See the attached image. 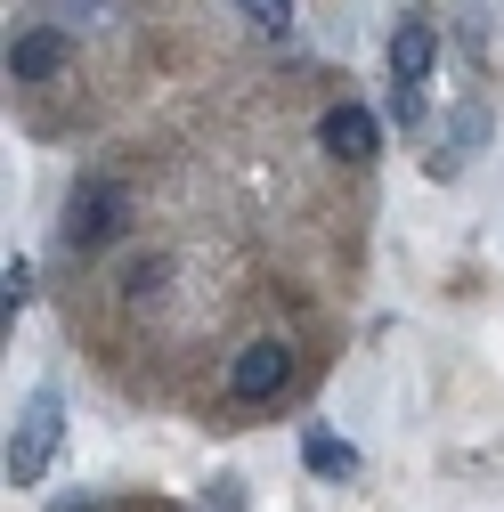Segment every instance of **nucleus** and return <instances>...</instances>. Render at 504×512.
<instances>
[{
  "mask_svg": "<svg viewBox=\"0 0 504 512\" xmlns=\"http://www.w3.org/2000/svg\"><path fill=\"white\" fill-rule=\"evenodd\" d=\"M431 49H439V33L423 17H399V33H391V90H423L431 82Z\"/></svg>",
  "mask_w": 504,
  "mask_h": 512,
  "instance_id": "nucleus-5",
  "label": "nucleus"
},
{
  "mask_svg": "<svg viewBox=\"0 0 504 512\" xmlns=\"http://www.w3.org/2000/svg\"><path fill=\"white\" fill-rule=\"evenodd\" d=\"M57 66H66V33L33 25V33H17V41H9V82H49Z\"/></svg>",
  "mask_w": 504,
  "mask_h": 512,
  "instance_id": "nucleus-6",
  "label": "nucleus"
},
{
  "mask_svg": "<svg viewBox=\"0 0 504 512\" xmlns=\"http://www.w3.org/2000/svg\"><path fill=\"white\" fill-rule=\"evenodd\" d=\"M318 147H326V155H342V163H374L383 131H374V114H366V106H334V114L318 122Z\"/></svg>",
  "mask_w": 504,
  "mask_h": 512,
  "instance_id": "nucleus-4",
  "label": "nucleus"
},
{
  "mask_svg": "<svg viewBox=\"0 0 504 512\" xmlns=\"http://www.w3.org/2000/svg\"><path fill=\"white\" fill-rule=\"evenodd\" d=\"M301 464L318 472V480H350V472H358V447L334 439V431H309V439H301Z\"/></svg>",
  "mask_w": 504,
  "mask_h": 512,
  "instance_id": "nucleus-8",
  "label": "nucleus"
},
{
  "mask_svg": "<svg viewBox=\"0 0 504 512\" xmlns=\"http://www.w3.org/2000/svg\"><path fill=\"white\" fill-rule=\"evenodd\" d=\"M25 301H33V261H9V269H0V309L17 317Z\"/></svg>",
  "mask_w": 504,
  "mask_h": 512,
  "instance_id": "nucleus-9",
  "label": "nucleus"
},
{
  "mask_svg": "<svg viewBox=\"0 0 504 512\" xmlns=\"http://www.w3.org/2000/svg\"><path fill=\"white\" fill-rule=\"evenodd\" d=\"M391 114H399V131H423V114H431V90H391Z\"/></svg>",
  "mask_w": 504,
  "mask_h": 512,
  "instance_id": "nucleus-11",
  "label": "nucleus"
},
{
  "mask_svg": "<svg viewBox=\"0 0 504 512\" xmlns=\"http://www.w3.org/2000/svg\"><path fill=\"white\" fill-rule=\"evenodd\" d=\"M285 382H293V350H285V342H252V350H244V358L228 366V391H236L244 407H261V399H277Z\"/></svg>",
  "mask_w": 504,
  "mask_h": 512,
  "instance_id": "nucleus-3",
  "label": "nucleus"
},
{
  "mask_svg": "<svg viewBox=\"0 0 504 512\" xmlns=\"http://www.w3.org/2000/svg\"><path fill=\"white\" fill-rule=\"evenodd\" d=\"M480 139H488V106H456V122H448V147L431 155V179H456L464 147H480Z\"/></svg>",
  "mask_w": 504,
  "mask_h": 512,
  "instance_id": "nucleus-7",
  "label": "nucleus"
},
{
  "mask_svg": "<svg viewBox=\"0 0 504 512\" xmlns=\"http://www.w3.org/2000/svg\"><path fill=\"white\" fill-rule=\"evenodd\" d=\"M236 9L261 25V33H285V25H293V0H236Z\"/></svg>",
  "mask_w": 504,
  "mask_h": 512,
  "instance_id": "nucleus-10",
  "label": "nucleus"
},
{
  "mask_svg": "<svg viewBox=\"0 0 504 512\" xmlns=\"http://www.w3.org/2000/svg\"><path fill=\"white\" fill-rule=\"evenodd\" d=\"M163 277H171V261H131V277H122V293H139V301H147V293H155Z\"/></svg>",
  "mask_w": 504,
  "mask_h": 512,
  "instance_id": "nucleus-12",
  "label": "nucleus"
},
{
  "mask_svg": "<svg viewBox=\"0 0 504 512\" xmlns=\"http://www.w3.org/2000/svg\"><path fill=\"white\" fill-rule=\"evenodd\" d=\"M122 228H131V196H122V187H106V179H82L57 236H66V252H98V244H114Z\"/></svg>",
  "mask_w": 504,
  "mask_h": 512,
  "instance_id": "nucleus-2",
  "label": "nucleus"
},
{
  "mask_svg": "<svg viewBox=\"0 0 504 512\" xmlns=\"http://www.w3.org/2000/svg\"><path fill=\"white\" fill-rule=\"evenodd\" d=\"M57 512H98V504H90V496H82V504H57Z\"/></svg>",
  "mask_w": 504,
  "mask_h": 512,
  "instance_id": "nucleus-13",
  "label": "nucleus"
},
{
  "mask_svg": "<svg viewBox=\"0 0 504 512\" xmlns=\"http://www.w3.org/2000/svg\"><path fill=\"white\" fill-rule=\"evenodd\" d=\"M57 439H66V399H57V382H41V391L25 399V415H17V431H9V464H0L9 488H41Z\"/></svg>",
  "mask_w": 504,
  "mask_h": 512,
  "instance_id": "nucleus-1",
  "label": "nucleus"
}]
</instances>
